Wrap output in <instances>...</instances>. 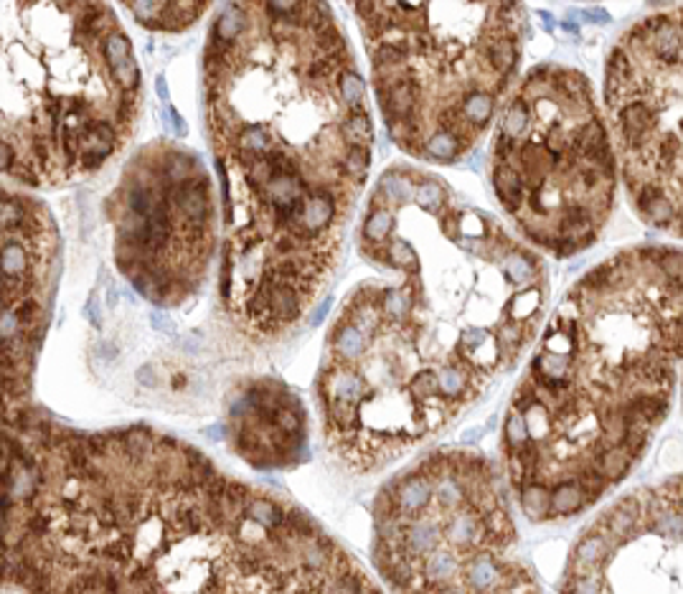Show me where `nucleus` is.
Returning a JSON list of instances; mask_svg holds the SVG:
<instances>
[{"instance_id": "1", "label": "nucleus", "mask_w": 683, "mask_h": 594, "mask_svg": "<svg viewBox=\"0 0 683 594\" xmlns=\"http://www.w3.org/2000/svg\"><path fill=\"white\" fill-rule=\"evenodd\" d=\"M254 488L148 427L105 432L36 503L5 564L28 594H361L355 559L298 506L280 528Z\"/></svg>"}, {"instance_id": "2", "label": "nucleus", "mask_w": 683, "mask_h": 594, "mask_svg": "<svg viewBox=\"0 0 683 594\" xmlns=\"http://www.w3.org/2000/svg\"><path fill=\"white\" fill-rule=\"evenodd\" d=\"M420 462L432 483L427 511L438 524V539L417 562L376 567L389 592L541 594L533 569L516 552V524L491 460L445 450Z\"/></svg>"}, {"instance_id": "3", "label": "nucleus", "mask_w": 683, "mask_h": 594, "mask_svg": "<svg viewBox=\"0 0 683 594\" xmlns=\"http://www.w3.org/2000/svg\"><path fill=\"white\" fill-rule=\"evenodd\" d=\"M557 594H683V472L617 498L587 525Z\"/></svg>"}, {"instance_id": "4", "label": "nucleus", "mask_w": 683, "mask_h": 594, "mask_svg": "<svg viewBox=\"0 0 683 594\" xmlns=\"http://www.w3.org/2000/svg\"><path fill=\"white\" fill-rule=\"evenodd\" d=\"M493 188L511 214L519 211L523 204V188H526V180L521 178L519 170H513L511 166L493 168Z\"/></svg>"}, {"instance_id": "5", "label": "nucleus", "mask_w": 683, "mask_h": 594, "mask_svg": "<svg viewBox=\"0 0 683 594\" xmlns=\"http://www.w3.org/2000/svg\"><path fill=\"white\" fill-rule=\"evenodd\" d=\"M28 275V251L21 242L3 234V285H21Z\"/></svg>"}, {"instance_id": "6", "label": "nucleus", "mask_w": 683, "mask_h": 594, "mask_svg": "<svg viewBox=\"0 0 683 594\" xmlns=\"http://www.w3.org/2000/svg\"><path fill=\"white\" fill-rule=\"evenodd\" d=\"M414 194H417V186L401 170H386L379 178V196H383L394 206H407L410 201H414Z\"/></svg>"}, {"instance_id": "7", "label": "nucleus", "mask_w": 683, "mask_h": 594, "mask_svg": "<svg viewBox=\"0 0 683 594\" xmlns=\"http://www.w3.org/2000/svg\"><path fill=\"white\" fill-rule=\"evenodd\" d=\"M246 11L245 5H234L229 3L224 11L219 14V18L214 21V33H211V39H217L219 43H229L234 46L236 41V36L242 33L246 28Z\"/></svg>"}, {"instance_id": "8", "label": "nucleus", "mask_w": 683, "mask_h": 594, "mask_svg": "<svg viewBox=\"0 0 683 594\" xmlns=\"http://www.w3.org/2000/svg\"><path fill=\"white\" fill-rule=\"evenodd\" d=\"M460 112H463L467 124L483 130L485 124L491 123L493 112H495V99H493V95H488V92H483V89H473V92H467L463 97Z\"/></svg>"}, {"instance_id": "9", "label": "nucleus", "mask_w": 683, "mask_h": 594, "mask_svg": "<svg viewBox=\"0 0 683 594\" xmlns=\"http://www.w3.org/2000/svg\"><path fill=\"white\" fill-rule=\"evenodd\" d=\"M463 151V140L452 130H439L422 145V155L438 163H450Z\"/></svg>"}, {"instance_id": "10", "label": "nucleus", "mask_w": 683, "mask_h": 594, "mask_svg": "<svg viewBox=\"0 0 683 594\" xmlns=\"http://www.w3.org/2000/svg\"><path fill=\"white\" fill-rule=\"evenodd\" d=\"M343 142L348 148H369L374 142V130H371V117L366 110L351 112V117L341 124Z\"/></svg>"}, {"instance_id": "11", "label": "nucleus", "mask_w": 683, "mask_h": 594, "mask_svg": "<svg viewBox=\"0 0 683 594\" xmlns=\"http://www.w3.org/2000/svg\"><path fill=\"white\" fill-rule=\"evenodd\" d=\"M397 226V216L389 208H371L366 222H364V242L366 244H382L386 236L392 234V229Z\"/></svg>"}, {"instance_id": "12", "label": "nucleus", "mask_w": 683, "mask_h": 594, "mask_svg": "<svg viewBox=\"0 0 683 594\" xmlns=\"http://www.w3.org/2000/svg\"><path fill=\"white\" fill-rule=\"evenodd\" d=\"M531 127V110L526 105V99L519 97L513 99V105L508 107L506 114H503V123H501V135L508 140H516L519 142L521 135Z\"/></svg>"}, {"instance_id": "13", "label": "nucleus", "mask_w": 683, "mask_h": 594, "mask_svg": "<svg viewBox=\"0 0 683 594\" xmlns=\"http://www.w3.org/2000/svg\"><path fill=\"white\" fill-rule=\"evenodd\" d=\"M501 270H503V275H506L511 285H529L536 277V264L526 254L513 251V249L501 260Z\"/></svg>"}, {"instance_id": "14", "label": "nucleus", "mask_w": 683, "mask_h": 594, "mask_svg": "<svg viewBox=\"0 0 683 594\" xmlns=\"http://www.w3.org/2000/svg\"><path fill=\"white\" fill-rule=\"evenodd\" d=\"M102 56L105 61L110 64L112 69H120L125 64H130L135 56H133V46H130V39L125 36L123 31H110L105 36V46H102Z\"/></svg>"}, {"instance_id": "15", "label": "nucleus", "mask_w": 683, "mask_h": 594, "mask_svg": "<svg viewBox=\"0 0 683 594\" xmlns=\"http://www.w3.org/2000/svg\"><path fill=\"white\" fill-rule=\"evenodd\" d=\"M338 95L346 107H351V112L364 110V82L358 77V71L343 69L338 77Z\"/></svg>"}, {"instance_id": "16", "label": "nucleus", "mask_w": 683, "mask_h": 594, "mask_svg": "<svg viewBox=\"0 0 683 594\" xmlns=\"http://www.w3.org/2000/svg\"><path fill=\"white\" fill-rule=\"evenodd\" d=\"M371 168V152L369 148H348L343 155V170L354 183H364L366 173Z\"/></svg>"}, {"instance_id": "17", "label": "nucleus", "mask_w": 683, "mask_h": 594, "mask_svg": "<svg viewBox=\"0 0 683 594\" xmlns=\"http://www.w3.org/2000/svg\"><path fill=\"white\" fill-rule=\"evenodd\" d=\"M386 257H389V267H397V270H420V257L417 251L411 249V244H407L404 239L399 242H392L386 247Z\"/></svg>"}, {"instance_id": "18", "label": "nucleus", "mask_w": 683, "mask_h": 594, "mask_svg": "<svg viewBox=\"0 0 683 594\" xmlns=\"http://www.w3.org/2000/svg\"><path fill=\"white\" fill-rule=\"evenodd\" d=\"M414 204L420 208H438L439 204H442V188H439V183H435V180L422 183V186L417 188V194H414Z\"/></svg>"}, {"instance_id": "19", "label": "nucleus", "mask_w": 683, "mask_h": 594, "mask_svg": "<svg viewBox=\"0 0 683 594\" xmlns=\"http://www.w3.org/2000/svg\"><path fill=\"white\" fill-rule=\"evenodd\" d=\"M151 323H152V328H155V331H161V333H173V331H176V328H173V320L168 318L163 310H152V313H151Z\"/></svg>"}, {"instance_id": "20", "label": "nucleus", "mask_w": 683, "mask_h": 594, "mask_svg": "<svg viewBox=\"0 0 683 594\" xmlns=\"http://www.w3.org/2000/svg\"><path fill=\"white\" fill-rule=\"evenodd\" d=\"M168 117H171V123H173V130H176L178 138H186V135H189V127H186V120L180 117V112L168 105Z\"/></svg>"}, {"instance_id": "21", "label": "nucleus", "mask_w": 683, "mask_h": 594, "mask_svg": "<svg viewBox=\"0 0 683 594\" xmlns=\"http://www.w3.org/2000/svg\"><path fill=\"white\" fill-rule=\"evenodd\" d=\"M137 381H140V384H143V387H155V381H158V379H155V371H152V366H143V369H140V371H137Z\"/></svg>"}, {"instance_id": "22", "label": "nucleus", "mask_w": 683, "mask_h": 594, "mask_svg": "<svg viewBox=\"0 0 683 594\" xmlns=\"http://www.w3.org/2000/svg\"><path fill=\"white\" fill-rule=\"evenodd\" d=\"M97 356H102V359L112 361L117 356V346L110 343V341H102V343H97Z\"/></svg>"}, {"instance_id": "23", "label": "nucleus", "mask_w": 683, "mask_h": 594, "mask_svg": "<svg viewBox=\"0 0 683 594\" xmlns=\"http://www.w3.org/2000/svg\"><path fill=\"white\" fill-rule=\"evenodd\" d=\"M330 303H333L330 297H326V300H323V305H320V307H318V310L313 313V318H310V325H318V323H323V318L328 315Z\"/></svg>"}, {"instance_id": "24", "label": "nucleus", "mask_w": 683, "mask_h": 594, "mask_svg": "<svg viewBox=\"0 0 683 594\" xmlns=\"http://www.w3.org/2000/svg\"><path fill=\"white\" fill-rule=\"evenodd\" d=\"M155 92H158L161 102H168V87H165L163 74H158V79H155Z\"/></svg>"}, {"instance_id": "25", "label": "nucleus", "mask_w": 683, "mask_h": 594, "mask_svg": "<svg viewBox=\"0 0 683 594\" xmlns=\"http://www.w3.org/2000/svg\"><path fill=\"white\" fill-rule=\"evenodd\" d=\"M107 305H110L112 310L117 307V290H115V285H112L110 292H107Z\"/></svg>"}]
</instances>
